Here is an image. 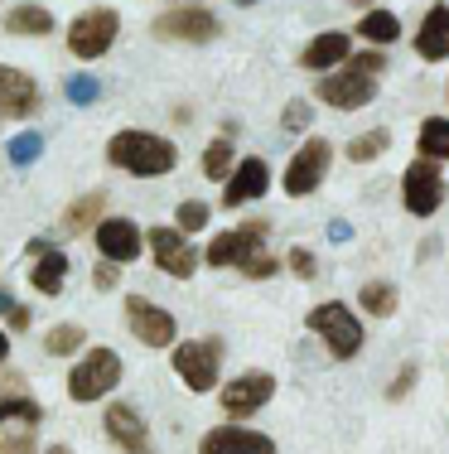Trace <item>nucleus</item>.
Masks as SVG:
<instances>
[{"mask_svg":"<svg viewBox=\"0 0 449 454\" xmlns=\"http://www.w3.org/2000/svg\"><path fill=\"white\" fill-rule=\"evenodd\" d=\"M382 73H387V49H352V59L334 73H319L314 97L334 112H362L377 97Z\"/></svg>","mask_w":449,"mask_h":454,"instance_id":"obj_1","label":"nucleus"},{"mask_svg":"<svg viewBox=\"0 0 449 454\" xmlns=\"http://www.w3.org/2000/svg\"><path fill=\"white\" fill-rule=\"evenodd\" d=\"M106 165L131 179H165L179 169V145L159 131H145V126H126L106 140Z\"/></svg>","mask_w":449,"mask_h":454,"instance_id":"obj_2","label":"nucleus"},{"mask_svg":"<svg viewBox=\"0 0 449 454\" xmlns=\"http://www.w3.org/2000/svg\"><path fill=\"white\" fill-rule=\"evenodd\" d=\"M126 382V363L116 348H106V343H88V348L73 358L68 367V402L73 406H97V402H112L116 387Z\"/></svg>","mask_w":449,"mask_h":454,"instance_id":"obj_3","label":"nucleus"},{"mask_svg":"<svg viewBox=\"0 0 449 454\" xmlns=\"http://www.w3.org/2000/svg\"><path fill=\"white\" fill-rule=\"evenodd\" d=\"M305 329L314 333L319 343H324V353L334 363H352L362 353V343H368V329H362V315L344 300H324V305H314L305 315Z\"/></svg>","mask_w":449,"mask_h":454,"instance_id":"obj_4","label":"nucleus"},{"mask_svg":"<svg viewBox=\"0 0 449 454\" xmlns=\"http://www.w3.org/2000/svg\"><path fill=\"white\" fill-rule=\"evenodd\" d=\"M222 358H228V343L218 333H198V339H179L169 348V367L174 377L189 387L194 396H208L222 387Z\"/></svg>","mask_w":449,"mask_h":454,"instance_id":"obj_5","label":"nucleus"},{"mask_svg":"<svg viewBox=\"0 0 449 454\" xmlns=\"http://www.w3.org/2000/svg\"><path fill=\"white\" fill-rule=\"evenodd\" d=\"M266 237H271V223L266 218H247L237 227H222V232H213L208 247H203V266H208V271H242L252 256L266 252Z\"/></svg>","mask_w":449,"mask_h":454,"instance_id":"obj_6","label":"nucleus"},{"mask_svg":"<svg viewBox=\"0 0 449 454\" xmlns=\"http://www.w3.org/2000/svg\"><path fill=\"white\" fill-rule=\"evenodd\" d=\"M116 35H121V15H116L112 5H88L68 20L63 44H68V53L78 63H97L116 49Z\"/></svg>","mask_w":449,"mask_h":454,"instance_id":"obj_7","label":"nucleus"},{"mask_svg":"<svg viewBox=\"0 0 449 454\" xmlns=\"http://www.w3.org/2000/svg\"><path fill=\"white\" fill-rule=\"evenodd\" d=\"M121 319H126V333H131L141 348H155V353H169L179 343V319L169 315L165 305H155L150 295L131 290L121 300Z\"/></svg>","mask_w":449,"mask_h":454,"instance_id":"obj_8","label":"nucleus"},{"mask_svg":"<svg viewBox=\"0 0 449 454\" xmlns=\"http://www.w3.org/2000/svg\"><path fill=\"white\" fill-rule=\"evenodd\" d=\"M145 256L155 262V271H165L169 280H194L203 271V252L194 247V237H184L174 223L145 227Z\"/></svg>","mask_w":449,"mask_h":454,"instance_id":"obj_9","label":"nucleus"},{"mask_svg":"<svg viewBox=\"0 0 449 454\" xmlns=\"http://www.w3.org/2000/svg\"><path fill=\"white\" fill-rule=\"evenodd\" d=\"M329 169H334V140L305 136V140H299V150L285 160L281 189L290 193V199H309V193H319V184L329 179Z\"/></svg>","mask_w":449,"mask_h":454,"instance_id":"obj_10","label":"nucleus"},{"mask_svg":"<svg viewBox=\"0 0 449 454\" xmlns=\"http://www.w3.org/2000/svg\"><path fill=\"white\" fill-rule=\"evenodd\" d=\"M271 402H275V372H266V367H247V372L228 377L218 387V406L228 420H252Z\"/></svg>","mask_w":449,"mask_h":454,"instance_id":"obj_11","label":"nucleus"},{"mask_svg":"<svg viewBox=\"0 0 449 454\" xmlns=\"http://www.w3.org/2000/svg\"><path fill=\"white\" fill-rule=\"evenodd\" d=\"M150 35L165 39V44H213L222 35V20L208 5H169L155 15Z\"/></svg>","mask_w":449,"mask_h":454,"instance_id":"obj_12","label":"nucleus"},{"mask_svg":"<svg viewBox=\"0 0 449 454\" xmlns=\"http://www.w3.org/2000/svg\"><path fill=\"white\" fill-rule=\"evenodd\" d=\"M449 199V184H445V169L435 160H421L415 155L411 165L401 169V208L411 218H435Z\"/></svg>","mask_w":449,"mask_h":454,"instance_id":"obj_13","label":"nucleus"},{"mask_svg":"<svg viewBox=\"0 0 449 454\" xmlns=\"http://www.w3.org/2000/svg\"><path fill=\"white\" fill-rule=\"evenodd\" d=\"M102 435L112 440V450L121 454H155V430H150L145 411L126 396H112L102 411Z\"/></svg>","mask_w":449,"mask_h":454,"instance_id":"obj_14","label":"nucleus"},{"mask_svg":"<svg viewBox=\"0 0 449 454\" xmlns=\"http://www.w3.org/2000/svg\"><path fill=\"white\" fill-rule=\"evenodd\" d=\"M92 247H97L102 262L112 266H135L145 256V227L135 218H102L97 227H92Z\"/></svg>","mask_w":449,"mask_h":454,"instance_id":"obj_15","label":"nucleus"},{"mask_svg":"<svg viewBox=\"0 0 449 454\" xmlns=\"http://www.w3.org/2000/svg\"><path fill=\"white\" fill-rule=\"evenodd\" d=\"M44 112V88H39L35 73L15 68V63H0V116L10 121H29V116Z\"/></svg>","mask_w":449,"mask_h":454,"instance_id":"obj_16","label":"nucleus"},{"mask_svg":"<svg viewBox=\"0 0 449 454\" xmlns=\"http://www.w3.org/2000/svg\"><path fill=\"white\" fill-rule=\"evenodd\" d=\"M49 411L39 402L35 392H29L25 372L19 367H0V426H44Z\"/></svg>","mask_w":449,"mask_h":454,"instance_id":"obj_17","label":"nucleus"},{"mask_svg":"<svg viewBox=\"0 0 449 454\" xmlns=\"http://www.w3.org/2000/svg\"><path fill=\"white\" fill-rule=\"evenodd\" d=\"M198 454H281V445L266 430H252L242 420H222V426L203 430Z\"/></svg>","mask_w":449,"mask_h":454,"instance_id":"obj_18","label":"nucleus"},{"mask_svg":"<svg viewBox=\"0 0 449 454\" xmlns=\"http://www.w3.org/2000/svg\"><path fill=\"white\" fill-rule=\"evenodd\" d=\"M266 193H271V165H266L261 155H242L237 169L222 179V208L237 213V208H247V203L266 199Z\"/></svg>","mask_w":449,"mask_h":454,"instance_id":"obj_19","label":"nucleus"},{"mask_svg":"<svg viewBox=\"0 0 449 454\" xmlns=\"http://www.w3.org/2000/svg\"><path fill=\"white\" fill-rule=\"evenodd\" d=\"M68 271H73L68 252L49 242L39 256H29V290H35L39 300H58L63 290H68Z\"/></svg>","mask_w":449,"mask_h":454,"instance_id":"obj_20","label":"nucleus"},{"mask_svg":"<svg viewBox=\"0 0 449 454\" xmlns=\"http://www.w3.org/2000/svg\"><path fill=\"white\" fill-rule=\"evenodd\" d=\"M352 59V35L348 29H324V35H314L305 49H299V68L305 73H334L344 68Z\"/></svg>","mask_w":449,"mask_h":454,"instance_id":"obj_21","label":"nucleus"},{"mask_svg":"<svg viewBox=\"0 0 449 454\" xmlns=\"http://www.w3.org/2000/svg\"><path fill=\"white\" fill-rule=\"evenodd\" d=\"M415 59L421 63H445L449 59V0H435L415 25Z\"/></svg>","mask_w":449,"mask_h":454,"instance_id":"obj_22","label":"nucleus"},{"mask_svg":"<svg viewBox=\"0 0 449 454\" xmlns=\"http://www.w3.org/2000/svg\"><path fill=\"white\" fill-rule=\"evenodd\" d=\"M106 218V189H88L58 213V237H88Z\"/></svg>","mask_w":449,"mask_h":454,"instance_id":"obj_23","label":"nucleus"},{"mask_svg":"<svg viewBox=\"0 0 449 454\" xmlns=\"http://www.w3.org/2000/svg\"><path fill=\"white\" fill-rule=\"evenodd\" d=\"M0 29H5L10 39H49L53 29H58V20H53L49 5H35V0H25V5H10V10H5Z\"/></svg>","mask_w":449,"mask_h":454,"instance_id":"obj_24","label":"nucleus"},{"mask_svg":"<svg viewBox=\"0 0 449 454\" xmlns=\"http://www.w3.org/2000/svg\"><path fill=\"white\" fill-rule=\"evenodd\" d=\"M352 35H358L368 49H391L401 39V15L387 10V5H372V10H362V20H358Z\"/></svg>","mask_w":449,"mask_h":454,"instance_id":"obj_25","label":"nucleus"},{"mask_svg":"<svg viewBox=\"0 0 449 454\" xmlns=\"http://www.w3.org/2000/svg\"><path fill=\"white\" fill-rule=\"evenodd\" d=\"M237 145H232V136H213L208 145H203V160H198V169H203V179L208 184H222L237 169Z\"/></svg>","mask_w":449,"mask_h":454,"instance_id":"obj_26","label":"nucleus"},{"mask_svg":"<svg viewBox=\"0 0 449 454\" xmlns=\"http://www.w3.org/2000/svg\"><path fill=\"white\" fill-rule=\"evenodd\" d=\"M39 343H44V358H78V353L88 348V329L63 319V324H49V333Z\"/></svg>","mask_w":449,"mask_h":454,"instance_id":"obj_27","label":"nucleus"},{"mask_svg":"<svg viewBox=\"0 0 449 454\" xmlns=\"http://www.w3.org/2000/svg\"><path fill=\"white\" fill-rule=\"evenodd\" d=\"M415 150H421V160L449 165V116H425L415 131Z\"/></svg>","mask_w":449,"mask_h":454,"instance_id":"obj_28","label":"nucleus"},{"mask_svg":"<svg viewBox=\"0 0 449 454\" xmlns=\"http://www.w3.org/2000/svg\"><path fill=\"white\" fill-rule=\"evenodd\" d=\"M397 305H401V290L391 286V280H368V286L358 290V309L372 319H391Z\"/></svg>","mask_w":449,"mask_h":454,"instance_id":"obj_29","label":"nucleus"},{"mask_svg":"<svg viewBox=\"0 0 449 454\" xmlns=\"http://www.w3.org/2000/svg\"><path fill=\"white\" fill-rule=\"evenodd\" d=\"M391 150V131L387 126H372V131H358L344 145V160H352V165H372V160H382Z\"/></svg>","mask_w":449,"mask_h":454,"instance_id":"obj_30","label":"nucleus"},{"mask_svg":"<svg viewBox=\"0 0 449 454\" xmlns=\"http://www.w3.org/2000/svg\"><path fill=\"white\" fill-rule=\"evenodd\" d=\"M208 223H213V203H208V199H184V203L174 208V227H179L184 237H198Z\"/></svg>","mask_w":449,"mask_h":454,"instance_id":"obj_31","label":"nucleus"},{"mask_svg":"<svg viewBox=\"0 0 449 454\" xmlns=\"http://www.w3.org/2000/svg\"><path fill=\"white\" fill-rule=\"evenodd\" d=\"M0 454H39V426H0Z\"/></svg>","mask_w":449,"mask_h":454,"instance_id":"obj_32","label":"nucleus"},{"mask_svg":"<svg viewBox=\"0 0 449 454\" xmlns=\"http://www.w3.org/2000/svg\"><path fill=\"white\" fill-rule=\"evenodd\" d=\"M39 150H44V136L39 131H25V136H15L5 145V155H10V165H19V169H29L39 160Z\"/></svg>","mask_w":449,"mask_h":454,"instance_id":"obj_33","label":"nucleus"},{"mask_svg":"<svg viewBox=\"0 0 449 454\" xmlns=\"http://www.w3.org/2000/svg\"><path fill=\"white\" fill-rule=\"evenodd\" d=\"M285 271H290L295 280H319V256L309 252V247H290V252H285Z\"/></svg>","mask_w":449,"mask_h":454,"instance_id":"obj_34","label":"nucleus"},{"mask_svg":"<svg viewBox=\"0 0 449 454\" xmlns=\"http://www.w3.org/2000/svg\"><path fill=\"white\" fill-rule=\"evenodd\" d=\"M415 382H421V363H415V358H406V363L397 367V377H391V387H387V402H406Z\"/></svg>","mask_w":449,"mask_h":454,"instance_id":"obj_35","label":"nucleus"},{"mask_svg":"<svg viewBox=\"0 0 449 454\" xmlns=\"http://www.w3.org/2000/svg\"><path fill=\"white\" fill-rule=\"evenodd\" d=\"M281 271H285V262H281V256H271V252L252 256V262L242 266V276H247V280H271V276H281Z\"/></svg>","mask_w":449,"mask_h":454,"instance_id":"obj_36","label":"nucleus"},{"mask_svg":"<svg viewBox=\"0 0 449 454\" xmlns=\"http://www.w3.org/2000/svg\"><path fill=\"white\" fill-rule=\"evenodd\" d=\"M309 121H314V112H309V102H305V97L285 102V116H281V126H285V131H309Z\"/></svg>","mask_w":449,"mask_h":454,"instance_id":"obj_37","label":"nucleus"},{"mask_svg":"<svg viewBox=\"0 0 449 454\" xmlns=\"http://www.w3.org/2000/svg\"><path fill=\"white\" fill-rule=\"evenodd\" d=\"M92 290H97V295H112L116 286H121V266H112V262H97L92 266Z\"/></svg>","mask_w":449,"mask_h":454,"instance_id":"obj_38","label":"nucleus"},{"mask_svg":"<svg viewBox=\"0 0 449 454\" xmlns=\"http://www.w3.org/2000/svg\"><path fill=\"white\" fill-rule=\"evenodd\" d=\"M29 329H35V309L15 300V305H10V315H5V333H29Z\"/></svg>","mask_w":449,"mask_h":454,"instance_id":"obj_39","label":"nucleus"},{"mask_svg":"<svg viewBox=\"0 0 449 454\" xmlns=\"http://www.w3.org/2000/svg\"><path fill=\"white\" fill-rule=\"evenodd\" d=\"M68 97H73V102H92V97H97V78H73Z\"/></svg>","mask_w":449,"mask_h":454,"instance_id":"obj_40","label":"nucleus"},{"mask_svg":"<svg viewBox=\"0 0 449 454\" xmlns=\"http://www.w3.org/2000/svg\"><path fill=\"white\" fill-rule=\"evenodd\" d=\"M10 305H15V290H10V286H5V280H0V319H5V315H10Z\"/></svg>","mask_w":449,"mask_h":454,"instance_id":"obj_41","label":"nucleus"},{"mask_svg":"<svg viewBox=\"0 0 449 454\" xmlns=\"http://www.w3.org/2000/svg\"><path fill=\"white\" fill-rule=\"evenodd\" d=\"M10 348H15V343H10V333H5V329H0V367H5V363H10Z\"/></svg>","mask_w":449,"mask_h":454,"instance_id":"obj_42","label":"nucleus"},{"mask_svg":"<svg viewBox=\"0 0 449 454\" xmlns=\"http://www.w3.org/2000/svg\"><path fill=\"white\" fill-rule=\"evenodd\" d=\"M39 454H73V445H49V450H39Z\"/></svg>","mask_w":449,"mask_h":454,"instance_id":"obj_43","label":"nucleus"},{"mask_svg":"<svg viewBox=\"0 0 449 454\" xmlns=\"http://www.w3.org/2000/svg\"><path fill=\"white\" fill-rule=\"evenodd\" d=\"M179 5H208V0H179Z\"/></svg>","mask_w":449,"mask_h":454,"instance_id":"obj_44","label":"nucleus"},{"mask_svg":"<svg viewBox=\"0 0 449 454\" xmlns=\"http://www.w3.org/2000/svg\"><path fill=\"white\" fill-rule=\"evenodd\" d=\"M352 5H368V10H372V0H352Z\"/></svg>","mask_w":449,"mask_h":454,"instance_id":"obj_45","label":"nucleus"},{"mask_svg":"<svg viewBox=\"0 0 449 454\" xmlns=\"http://www.w3.org/2000/svg\"><path fill=\"white\" fill-rule=\"evenodd\" d=\"M237 5H256V0H237Z\"/></svg>","mask_w":449,"mask_h":454,"instance_id":"obj_46","label":"nucleus"},{"mask_svg":"<svg viewBox=\"0 0 449 454\" xmlns=\"http://www.w3.org/2000/svg\"><path fill=\"white\" fill-rule=\"evenodd\" d=\"M445 97H449V88H445Z\"/></svg>","mask_w":449,"mask_h":454,"instance_id":"obj_47","label":"nucleus"}]
</instances>
